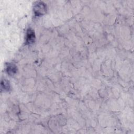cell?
<instances>
[{
  "instance_id": "cell-2",
  "label": "cell",
  "mask_w": 134,
  "mask_h": 134,
  "mask_svg": "<svg viewBox=\"0 0 134 134\" xmlns=\"http://www.w3.org/2000/svg\"><path fill=\"white\" fill-rule=\"evenodd\" d=\"M35 40V35L34 31L31 29L29 28L27 31L26 35V43L28 44H30L34 42Z\"/></svg>"
},
{
  "instance_id": "cell-1",
  "label": "cell",
  "mask_w": 134,
  "mask_h": 134,
  "mask_svg": "<svg viewBox=\"0 0 134 134\" xmlns=\"http://www.w3.org/2000/svg\"><path fill=\"white\" fill-rule=\"evenodd\" d=\"M34 11L36 16L42 15L47 12L46 5L42 2H37L34 5Z\"/></svg>"
},
{
  "instance_id": "cell-3",
  "label": "cell",
  "mask_w": 134,
  "mask_h": 134,
  "mask_svg": "<svg viewBox=\"0 0 134 134\" xmlns=\"http://www.w3.org/2000/svg\"><path fill=\"white\" fill-rule=\"evenodd\" d=\"M6 71L9 75H13L16 72L17 68L15 65H14V64L9 63L7 64Z\"/></svg>"
},
{
  "instance_id": "cell-4",
  "label": "cell",
  "mask_w": 134,
  "mask_h": 134,
  "mask_svg": "<svg viewBox=\"0 0 134 134\" xmlns=\"http://www.w3.org/2000/svg\"><path fill=\"white\" fill-rule=\"evenodd\" d=\"M10 88V85L9 82L5 79L2 80L1 82V90H3L4 91H8Z\"/></svg>"
}]
</instances>
